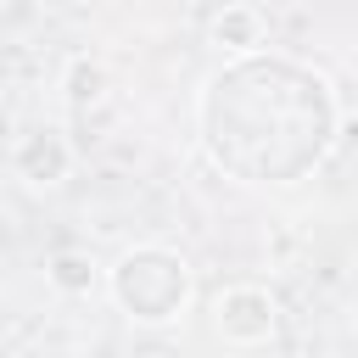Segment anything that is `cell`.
<instances>
[{
  "mask_svg": "<svg viewBox=\"0 0 358 358\" xmlns=\"http://www.w3.org/2000/svg\"><path fill=\"white\" fill-rule=\"evenodd\" d=\"M330 123L324 78L296 62L246 56L213 73L201 95V140L213 162L246 185H285L313 168L330 145Z\"/></svg>",
  "mask_w": 358,
  "mask_h": 358,
  "instance_id": "obj_1",
  "label": "cell"
},
{
  "mask_svg": "<svg viewBox=\"0 0 358 358\" xmlns=\"http://www.w3.org/2000/svg\"><path fill=\"white\" fill-rule=\"evenodd\" d=\"M112 296L134 324H168L190 296V268L162 246H134L112 268Z\"/></svg>",
  "mask_w": 358,
  "mask_h": 358,
  "instance_id": "obj_2",
  "label": "cell"
},
{
  "mask_svg": "<svg viewBox=\"0 0 358 358\" xmlns=\"http://www.w3.org/2000/svg\"><path fill=\"white\" fill-rule=\"evenodd\" d=\"M218 330H224L229 341H241V347L268 341V336H274V296H268L263 285H235V291H224V296H218Z\"/></svg>",
  "mask_w": 358,
  "mask_h": 358,
  "instance_id": "obj_3",
  "label": "cell"
},
{
  "mask_svg": "<svg viewBox=\"0 0 358 358\" xmlns=\"http://www.w3.org/2000/svg\"><path fill=\"white\" fill-rule=\"evenodd\" d=\"M67 162H73V151H67L56 134H28V140L17 145V168H22V179H34V185H56V179L67 173Z\"/></svg>",
  "mask_w": 358,
  "mask_h": 358,
  "instance_id": "obj_4",
  "label": "cell"
},
{
  "mask_svg": "<svg viewBox=\"0 0 358 358\" xmlns=\"http://www.w3.org/2000/svg\"><path fill=\"white\" fill-rule=\"evenodd\" d=\"M213 39L229 45V50H252V45H263V11H252V6H229L224 17H213Z\"/></svg>",
  "mask_w": 358,
  "mask_h": 358,
  "instance_id": "obj_5",
  "label": "cell"
},
{
  "mask_svg": "<svg viewBox=\"0 0 358 358\" xmlns=\"http://www.w3.org/2000/svg\"><path fill=\"white\" fill-rule=\"evenodd\" d=\"M50 285L67 291V296L90 291V285H95V263H90V252H56V257H50Z\"/></svg>",
  "mask_w": 358,
  "mask_h": 358,
  "instance_id": "obj_6",
  "label": "cell"
},
{
  "mask_svg": "<svg viewBox=\"0 0 358 358\" xmlns=\"http://www.w3.org/2000/svg\"><path fill=\"white\" fill-rule=\"evenodd\" d=\"M101 84H106V78H101V67H90V62H78V67H73V90H67V95H73V106H84V101H95V95H101Z\"/></svg>",
  "mask_w": 358,
  "mask_h": 358,
  "instance_id": "obj_7",
  "label": "cell"
}]
</instances>
